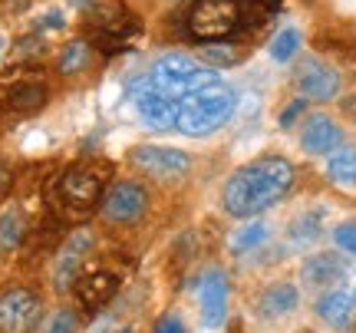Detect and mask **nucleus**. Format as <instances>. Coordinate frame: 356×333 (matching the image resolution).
Instances as JSON below:
<instances>
[{
	"label": "nucleus",
	"instance_id": "f257e3e1",
	"mask_svg": "<svg viewBox=\"0 0 356 333\" xmlns=\"http://www.w3.org/2000/svg\"><path fill=\"white\" fill-rule=\"evenodd\" d=\"M297 168L284 155H264L241 165L221 188V205L231 218H257L267 208L280 205L293 188Z\"/></svg>",
	"mask_w": 356,
	"mask_h": 333
},
{
	"label": "nucleus",
	"instance_id": "f03ea898",
	"mask_svg": "<svg viewBox=\"0 0 356 333\" xmlns=\"http://www.w3.org/2000/svg\"><path fill=\"white\" fill-rule=\"evenodd\" d=\"M234 113H238V90H231L228 83L185 92L178 99V132L202 139V136H211V132L228 126Z\"/></svg>",
	"mask_w": 356,
	"mask_h": 333
},
{
	"label": "nucleus",
	"instance_id": "7ed1b4c3",
	"mask_svg": "<svg viewBox=\"0 0 356 333\" xmlns=\"http://www.w3.org/2000/svg\"><path fill=\"white\" fill-rule=\"evenodd\" d=\"M152 79H155V86L162 92H168L172 99H181L185 92H198V90H208V86L221 83L218 70L191 60L185 53H165V56H159L152 63Z\"/></svg>",
	"mask_w": 356,
	"mask_h": 333
},
{
	"label": "nucleus",
	"instance_id": "20e7f679",
	"mask_svg": "<svg viewBox=\"0 0 356 333\" xmlns=\"http://www.w3.org/2000/svg\"><path fill=\"white\" fill-rule=\"evenodd\" d=\"M126 96L132 99L136 113H139L142 126L152 132H172L178 129V99L155 86L152 73H139L126 83Z\"/></svg>",
	"mask_w": 356,
	"mask_h": 333
},
{
	"label": "nucleus",
	"instance_id": "39448f33",
	"mask_svg": "<svg viewBox=\"0 0 356 333\" xmlns=\"http://www.w3.org/2000/svg\"><path fill=\"white\" fill-rule=\"evenodd\" d=\"M244 20V7L238 0H195L188 10V33L191 37L215 43L231 37Z\"/></svg>",
	"mask_w": 356,
	"mask_h": 333
},
{
	"label": "nucleus",
	"instance_id": "423d86ee",
	"mask_svg": "<svg viewBox=\"0 0 356 333\" xmlns=\"http://www.w3.org/2000/svg\"><path fill=\"white\" fill-rule=\"evenodd\" d=\"M149 211V188L136 179L113 181L99 202V215L106 225H139Z\"/></svg>",
	"mask_w": 356,
	"mask_h": 333
},
{
	"label": "nucleus",
	"instance_id": "0eeeda50",
	"mask_svg": "<svg viewBox=\"0 0 356 333\" xmlns=\"http://www.w3.org/2000/svg\"><path fill=\"white\" fill-rule=\"evenodd\" d=\"M109 181V168L106 165H70L63 172V179H60V198H63L70 208H76V211H89V208H96L102 202V195H106V185Z\"/></svg>",
	"mask_w": 356,
	"mask_h": 333
},
{
	"label": "nucleus",
	"instance_id": "6e6552de",
	"mask_svg": "<svg viewBox=\"0 0 356 333\" xmlns=\"http://www.w3.org/2000/svg\"><path fill=\"white\" fill-rule=\"evenodd\" d=\"M129 165L139 168L142 175H152L159 181H181L191 175V155L181 149H168V145H136L129 152Z\"/></svg>",
	"mask_w": 356,
	"mask_h": 333
},
{
	"label": "nucleus",
	"instance_id": "1a4fd4ad",
	"mask_svg": "<svg viewBox=\"0 0 356 333\" xmlns=\"http://www.w3.org/2000/svg\"><path fill=\"white\" fill-rule=\"evenodd\" d=\"M43 317V300L30 287L0 291V333H33Z\"/></svg>",
	"mask_w": 356,
	"mask_h": 333
},
{
	"label": "nucleus",
	"instance_id": "9d476101",
	"mask_svg": "<svg viewBox=\"0 0 356 333\" xmlns=\"http://www.w3.org/2000/svg\"><path fill=\"white\" fill-rule=\"evenodd\" d=\"M293 86H297V92L304 99L330 103L343 90V76H340L337 66L323 63V60H304V63L297 66V73H293Z\"/></svg>",
	"mask_w": 356,
	"mask_h": 333
},
{
	"label": "nucleus",
	"instance_id": "9b49d317",
	"mask_svg": "<svg viewBox=\"0 0 356 333\" xmlns=\"http://www.w3.org/2000/svg\"><path fill=\"white\" fill-rule=\"evenodd\" d=\"M228 300H231V284L225 270H208L198 287V307H202L204 330H218L228 320Z\"/></svg>",
	"mask_w": 356,
	"mask_h": 333
},
{
	"label": "nucleus",
	"instance_id": "f8f14e48",
	"mask_svg": "<svg viewBox=\"0 0 356 333\" xmlns=\"http://www.w3.org/2000/svg\"><path fill=\"white\" fill-rule=\"evenodd\" d=\"M92 244H96V238H92V231H86V228H79L70 234V241L63 244V251L56 257V268H53V284H56L60 294L73 291V284H76V277H79V268H83V257L92 251Z\"/></svg>",
	"mask_w": 356,
	"mask_h": 333
},
{
	"label": "nucleus",
	"instance_id": "ddd939ff",
	"mask_svg": "<svg viewBox=\"0 0 356 333\" xmlns=\"http://www.w3.org/2000/svg\"><path fill=\"white\" fill-rule=\"evenodd\" d=\"M73 294L83 304V310L99 314L119 294V277H115L113 270H79L76 284H73Z\"/></svg>",
	"mask_w": 356,
	"mask_h": 333
},
{
	"label": "nucleus",
	"instance_id": "4468645a",
	"mask_svg": "<svg viewBox=\"0 0 356 333\" xmlns=\"http://www.w3.org/2000/svg\"><path fill=\"white\" fill-rule=\"evenodd\" d=\"M343 145V129L327 113H314L300 129V149L307 155H330Z\"/></svg>",
	"mask_w": 356,
	"mask_h": 333
},
{
	"label": "nucleus",
	"instance_id": "2eb2a0df",
	"mask_svg": "<svg viewBox=\"0 0 356 333\" xmlns=\"http://www.w3.org/2000/svg\"><path fill=\"white\" fill-rule=\"evenodd\" d=\"M300 274H304V284L323 291V287H337V284L350 274V268H346L343 254H337V251H320V254L307 257L304 268H300Z\"/></svg>",
	"mask_w": 356,
	"mask_h": 333
},
{
	"label": "nucleus",
	"instance_id": "dca6fc26",
	"mask_svg": "<svg viewBox=\"0 0 356 333\" xmlns=\"http://www.w3.org/2000/svg\"><path fill=\"white\" fill-rule=\"evenodd\" d=\"M317 317L327 327L340 333H350L356 323V300L353 294H346V291H327V294L317 300Z\"/></svg>",
	"mask_w": 356,
	"mask_h": 333
},
{
	"label": "nucleus",
	"instance_id": "f3484780",
	"mask_svg": "<svg viewBox=\"0 0 356 333\" xmlns=\"http://www.w3.org/2000/svg\"><path fill=\"white\" fill-rule=\"evenodd\" d=\"M297 307H300V291H297L291 281L270 284L264 294L257 297V314L267 317V320H280V317L293 314Z\"/></svg>",
	"mask_w": 356,
	"mask_h": 333
},
{
	"label": "nucleus",
	"instance_id": "a211bd4d",
	"mask_svg": "<svg viewBox=\"0 0 356 333\" xmlns=\"http://www.w3.org/2000/svg\"><path fill=\"white\" fill-rule=\"evenodd\" d=\"M327 181H333L337 188H356V145H340L337 152L327 155V165H323Z\"/></svg>",
	"mask_w": 356,
	"mask_h": 333
},
{
	"label": "nucleus",
	"instance_id": "6ab92c4d",
	"mask_svg": "<svg viewBox=\"0 0 356 333\" xmlns=\"http://www.w3.org/2000/svg\"><path fill=\"white\" fill-rule=\"evenodd\" d=\"M89 66H92V47L86 40H70L60 50V56H56V73L60 76H79V73H86Z\"/></svg>",
	"mask_w": 356,
	"mask_h": 333
},
{
	"label": "nucleus",
	"instance_id": "aec40b11",
	"mask_svg": "<svg viewBox=\"0 0 356 333\" xmlns=\"http://www.w3.org/2000/svg\"><path fill=\"white\" fill-rule=\"evenodd\" d=\"M47 99H50V90L43 83H20L10 90V106L17 113H37L47 106Z\"/></svg>",
	"mask_w": 356,
	"mask_h": 333
},
{
	"label": "nucleus",
	"instance_id": "412c9836",
	"mask_svg": "<svg viewBox=\"0 0 356 333\" xmlns=\"http://www.w3.org/2000/svg\"><path fill=\"white\" fill-rule=\"evenodd\" d=\"M198 56H202V63L211 66V70H228V66L241 63L244 50L241 47H234V43H221V40H215V43H204L202 50H198Z\"/></svg>",
	"mask_w": 356,
	"mask_h": 333
},
{
	"label": "nucleus",
	"instance_id": "4be33fe9",
	"mask_svg": "<svg viewBox=\"0 0 356 333\" xmlns=\"http://www.w3.org/2000/svg\"><path fill=\"white\" fill-rule=\"evenodd\" d=\"M320 234H323L320 211H307V215H300V218H293L291 228H287V238H291V244H297V247H310V244H317Z\"/></svg>",
	"mask_w": 356,
	"mask_h": 333
},
{
	"label": "nucleus",
	"instance_id": "5701e85b",
	"mask_svg": "<svg viewBox=\"0 0 356 333\" xmlns=\"http://www.w3.org/2000/svg\"><path fill=\"white\" fill-rule=\"evenodd\" d=\"M300 47H304V33H300L297 26H284L277 37L270 40L267 53H270V60H274V63H291L293 56L300 53Z\"/></svg>",
	"mask_w": 356,
	"mask_h": 333
},
{
	"label": "nucleus",
	"instance_id": "b1692460",
	"mask_svg": "<svg viewBox=\"0 0 356 333\" xmlns=\"http://www.w3.org/2000/svg\"><path fill=\"white\" fill-rule=\"evenodd\" d=\"M26 234V218L20 208H10L0 215V251H17Z\"/></svg>",
	"mask_w": 356,
	"mask_h": 333
},
{
	"label": "nucleus",
	"instance_id": "393cba45",
	"mask_svg": "<svg viewBox=\"0 0 356 333\" xmlns=\"http://www.w3.org/2000/svg\"><path fill=\"white\" fill-rule=\"evenodd\" d=\"M267 238H270V228H267V221H248L238 234H234V241H231V251L234 254H248V251H257V247H264Z\"/></svg>",
	"mask_w": 356,
	"mask_h": 333
},
{
	"label": "nucleus",
	"instance_id": "a878e982",
	"mask_svg": "<svg viewBox=\"0 0 356 333\" xmlns=\"http://www.w3.org/2000/svg\"><path fill=\"white\" fill-rule=\"evenodd\" d=\"M47 333H79V314L70 307H60L47 323Z\"/></svg>",
	"mask_w": 356,
	"mask_h": 333
},
{
	"label": "nucleus",
	"instance_id": "bb28decb",
	"mask_svg": "<svg viewBox=\"0 0 356 333\" xmlns=\"http://www.w3.org/2000/svg\"><path fill=\"white\" fill-rule=\"evenodd\" d=\"M333 244L346 251V254H356V221H343L333 228Z\"/></svg>",
	"mask_w": 356,
	"mask_h": 333
},
{
	"label": "nucleus",
	"instance_id": "cd10ccee",
	"mask_svg": "<svg viewBox=\"0 0 356 333\" xmlns=\"http://www.w3.org/2000/svg\"><path fill=\"white\" fill-rule=\"evenodd\" d=\"M304 109H307V99L304 96H300V99H293V103H287L284 106V109H280V129H291L293 122H297V119H300V115H304Z\"/></svg>",
	"mask_w": 356,
	"mask_h": 333
},
{
	"label": "nucleus",
	"instance_id": "c85d7f7f",
	"mask_svg": "<svg viewBox=\"0 0 356 333\" xmlns=\"http://www.w3.org/2000/svg\"><path fill=\"white\" fill-rule=\"evenodd\" d=\"M155 333H188V327H185V320L178 314H165L162 320L155 323Z\"/></svg>",
	"mask_w": 356,
	"mask_h": 333
},
{
	"label": "nucleus",
	"instance_id": "c756f323",
	"mask_svg": "<svg viewBox=\"0 0 356 333\" xmlns=\"http://www.w3.org/2000/svg\"><path fill=\"white\" fill-rule=\"evenodd\" d=\"M63 24H66V20H63V13H60V10H53V13H47V17H43V26H50V30H60Z\"/></svg>",
	"mask_w": 356,
	"mask_h": 333
},
{
	"label": "nucleus",
	"instance_id": "7c9ffc66",
	"mask_svg": "<svg viewBox=\"0 0 356 333\" xmlns=\"http://www.w3.org/2000/svg\"><path fill=\"white\" fill-rule=\"evenodd\" d=\"M7 185H10V172L0 165V192H7Z\"/></svg>",
	"mask_w": 356,
	"mask_h": 333
},
{
	"label": "nucleus",
	"instance_id": "2f4dec72",
	"mask_svg": "<svg viewBox=\"0 0 356 333\" xmlns=\"http://www.w3.org/2000/svg\"><path fill=\"white\" fill-rule=\"evenodd\" d=\"M3 50H7V40L0 37V56H3Z\"/></svg>",
	"mask_w": 356,
	"mask_h": 333
},
{
	"label": "nucleus",
	"instance_id": "473e14b6",
	"mask_svg": "<svg viewBox=\"0 0 356 333\" xmlns=\"http://www.w3.org/2000/svg\"><path fill=\"white\" fill-rule=\"evenodd\" d=\"M73 3H76V7H86V3H89V0H73Z\"/></svg>",
	"mask_w": 356,
	"mask_h": 333
},
{
	"label": "nucleus",
	"instance_id": "72a5a7b5",
	"mask_svg": "<svg viewBox=\"0 0 356 333\" xmlns=\"http://www.w3.org/2000/svg\"><path fill=\"white\" fill-rule=\"evenodd\" d=\"M353 300H356V287H353Z\"/></svg>",
	"mask_w": 356,
	"mask_h": 333
}]
</instances>
